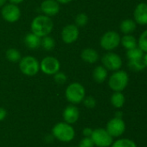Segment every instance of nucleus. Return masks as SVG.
<instances>
[{"label":"nucleus","mask_w":147,"mask_h":147,"mask_svg":"<svg viewBox=\"0 0 147 147\" xmlns=\"http://www.w3.org/2000/svg\"><path fill=\"white\" fill-rule=\"evenodd\" d=\"M31 31L33 34L42 38L49 35L54 28V23L49 16L45 15H40L36 16L31 22Z\"/></svg>","instance_id":"nucleus-1"},{"label":"nucleus","mask_w":147,"mask_h":147,"mask_svg":"<svg viewBox=\"0 0 147 147\" xmlns=\"http://www.w3.org/2000/svg\"><path fill=\"white\" fill-rule=\"evenodd\" d=\"M52 135L54 138L62 142H70L75 139V132L74 127L67 122H59L52 128Z\"/></svg>","instance_id":"nucleus-2"},{"label":"nucleus","mask_w":147,"mask_h":147,"mask_svg":"<svg viewBox=\"0 0 147 147\" xmlns=\"http://www.w3.org/2000/svg\"><path fill=\"white\" fill-rule=\"evenodd\" d=\"M65 96L71 104H79L82 102L86 96L85 88L80 83H72L66 88Z\"/></svg>","instance_id":"nucleus-3"},{"label":"nucleus","mask_w":147,"mask_h":147,"mask_svg":"<svg viewBox=\"0 0 147 147\" xmlns=\"http://www.w3.org/2000/svg\"><path fill=\"white\" fill-rule=\"evenodd\" d=\"M129 76L126 71L122 70H118L113 71L108 79V86L112 90L122 92L128 85Z\"/></svg>","instance_id":"nucleus-4"},{"label":"nucleus","mask_w":147,"mask_h":147,"mask_svg":"<svg viewBox=\"0 0 147 147\" xmlns=\"http://www.w3.org/2000/svg\"><path fill=\"white\" fill-rule=\"evenodd\" d=\"M19 69L23 74L33 77L40 71V63L33 56H24L19 61Z\"/></svg>","instance_id":"nucleus-5"},{"label":"nucleus","mask_w":147,"mask_h":147,"mask_svg":"<svg viewBox=\"0 0 147 147\" xmlns=\"http://www.w3.org/2000/svg\"><path fill=\"white\" fill-rule=\"evenodd\" d=\"M120 35L116 31H107L101 36L100 45L104 50L112 52L120 46Z\"/></svg>","instance_id":"nucleus-6"},{"label":"nucleus","mask_w":147,"mask_h":147,"mask_svg":"<svg viewBox=\"0 0 147 147\" xmlns=\"http://www.w3.org/2000/svg\"><path fill=\"white\" fill-rule=\"evenodd\" d=\"M95 146L109 147L113 142V138L107 133L105 128H96L93 130L90 136Z\"/></svg>","instance_id":"nucleus-7"},{"label":"nucleus","mask_w":147,"mask_h":147,"mask_svg":"<svg viewBox=\"0 0 147 147\" xmlns=\"http://www.w3.org/2000/svg\"><path fill=\"white\" fill-rule=\"evenodd\" d=\"M101 62L103 66L107 71H116L118 70H120L123 64L120 56L113 52H108L105 53L101 58Z\"/></svg>","instance_id":"nucleus-8"},{"label":"nucleus","mask_w":147,"mask_h":147,"mask_svg":"<svg viewBox=\"0 0 147 147\" xmlns=\"http://www.w3.org/2000/svg\"><path fill=\"white\" fill-rule=\"evenodd\" d=\"M106 130L113 138H119L126 131V123L122 118L113 117L107 122Z\"/></svg>","instance_id":"nucleus-9"},{"label":"nucleus","mask_w":147,"mask_h":147,"mask_svg":"<svg viewBox=\"0 0 147 147\" xmlns=\"http://www.w3.org/2000/svg\"><path fill=\"white\" fill-rule=\"evenodd\" d=\"M2 17L4 21L13 23L17 22L21 17V10L20 8L16 4L13 3H7L2 7L1 10Z\"/></svg>","instance_id":"nucleus-10"},{"label":"nucleus","mask_w":147,"mask_h":147,"mask_svg":"<svg viewBox=\"0 0 147 147\" xmlns=\"http://www.w3.org/2000/svg\"><path fill=\"white\" fill-rule=\"evenodd\" d=\"M60 68L61 64L55 57H45L40 62V70L46 75H55L60 71Z\"/></svg>","instance_id":"nucleus-11"},{"label":"nucleus","mask_w":147,"mask_h":147,"mask_svg":"<svg viewBox=\"0 0 147 147\" xmlns=\"http://www.w3.org/2000/svg\"><path fill=\"white\" fill-rule=\"evenodd\" d=\"M79 28L75 24H68L62 28V39L66 44L75 43L79 38Z\"/></svg>","instance_id":"nucleus-12"},{"label":"nucleus","mask_w":147,"mask_h":147,"mask_svg":"<svg viewBox=\"0 0 147 147\" xmlns=\"http://www.w3.org/2000/svg\"><path fill=\"white\" fill-rule=\"evenodd\" d=\"M62 117L65 122L72 125L75 124V122H77V121L79 120L80 117V111L79 109L74 105V104H70L68 106H67L62 113Z\"/></svg>","instance_id":"nucleus-13"},{"label":"nucleus","mask_w":147,"mask_h":147,"mask_svg":"<svg viewBox=\"0 0 147 147\" xmlns=\"http://www.w3.org/2000/svg\"><path fill=\"white\" fill-rule=\"evenodd\" d=\"M133 20L137 24L147 25V3H139L133 11Z\"/></svg>","instance_id":"nucleus-14"},{"label":"nucleus","mask_w":147,"mask_h":147,"mask_svg":"<svg viewBox=\"0 0 147 147\" xmlns=\"http://www.w3.org/2000/svg\"><path fill=\"white\" fill-rule=\"evenodd\" d=\"M41 10L47 16H53L59 13L60 4L55 0H44L41 3Z\"/></svg>","instance_id":"nucleus-15"},{"label":"nucleus","mask_w":147,"mask_h":147,"mask_svg":"<svg viewBox=\"0 0 147 147\" xmlns=\"http://www.w3.org/2000/svg\"><path fill=\"white\" fill-rule=\"evenodd\" d=\"M81 58L83 61H85L88 64H94L99 59V53L94 48L87 47L81 51Z\"/></svg>","instance_id":"nucleus-16"},{"label":"nucleus","mask_w":147,"mask_h":147,"mask_svg":"<svg viewBox=\"0 0 147 147\" xmlns=\"http://www.w3.org/2000/svg\"><path fill=\"white\" fill-rule=\"evenodd\" d=\"M41 40L42 38L33 34L32 32L27 34L24 37V44L30 50H35L41 47Z\"/></svg>","instance_id":"nucleus-17"},{"label":"nucleus","mask_w":147,"mask_h":147,"mask_svg":"<svg viewBox=\"0 0 147 147\" xmlns=\"http://www.w3.org/2000/svg\"><path fill=\"white\" fill-rule=\"evenodd\" d=\"M108 71L103 65L96 66L93 71V78L98 84H102L107 78Z\"/></svg>","instance_id":"nucleus-18"},{"label":"nucleus","mask_w":147,"mask_h":147,"mask_svg":"<svg viewBox=\"0 0 147 147\" xmlns=\"http://www.w3.org/2000/svg\"><path fill=\"white\" fill-rule=\"evenodd\" d=\"M120 28L124 34H132L137 28V23L133 19H125L120 22Z\"/></svg>","instance_id":"nucleus-19"},{"label":"nucleus","mask_w":147,"mask_h":147,"mask_svg":"<svg viewBox=\"0 0 147 147\" xmlns=\"http://www.w3.org/2000/svg\"><path fill=\"white\" fill-rule=\"evenodd\" d=\"M120 44L126 50L138 47V40L133 34H124L120 39Z\"/></svg>","instance_id":"nucleus-20"},{"label":"nucleus","mask_w":147,"mask_h":147,"mask_svg":"<svg viewBox=\"0 0 147 147\" xmlns=\"http://www.w3.org/2000/svg\"><path fill=\"white\" fill-rule=\"evenodd\" d=\"M111 103L115 109H121L125 102H126V97L124 94L120 91H115L111 96Z\"/></svg>","instance_id":"nucleus-21"},{"label":"nucleus","mask_w":147,"mask_h":147,"mask_svg":"<svg viewBox=\"0 0 147 147\" xmlns=\"http://www.w3.org/2000/svg\"><path fill=\"white\" fill-rule=\"evenodd\" d=\"M129 69L133 71H141L146 68L145 63L143 59H132V60H128V64H127Z\"/></svg>","instance_id":"nucleus-22"},{"label":"nucleus","mask_w":147,"mask_h":147,"mask_svg":"<svg viewBox=\"0 0 147 147\" xmlns=\"http://www.w3.org/2000/svg\"><path fill=\"white\" fill-rule=\"evenodd\" d=\"M144 54H145V53L139 47L129 49V50H126V58H127L128 60L143 59Z\"/></svg>","instance_id":"nucleus-23"},{"label":"nucleus","mask_w":147,"mask_h":147,"mask_svg":"<svg viewBox=\"0 0 147 147\" xmlns=\"http://www.w3.org/2000/svg\"><path fill=\"white\" fill-rule=\"evenodd\" d=\"M5 57L6 59L12 62V63H16V62H19L20 59H22L21 53L20 52L16 49V48H10L6 51L5 53Z\"/></svg>","instance_id":"nucleus-24"},{"label":"nucleus","mask_w":147,"mask_h":147,"mask_svg":"<svg viewBox=\"0 0 147 147\" xmlns=\"http://www.w3.org/2000/svg\"><path fill=\"white\" fill-rule=\"evenodd\" d=\"M41 47L46 51H52L55 47V40L49 35L44 36L42 38Z\"/></svg>","instance_id":"nucleus-25"},{"label":"nucleus","mask_w":147,"mask_h":147,"mask_svg":"<svg viewBox=\"0 0 147 147\" xmlns=\"http://www.w3.org/2000/svg\"><path fill=\"white\" fill-rule=\"evenodd\" d=\"M111 147H138L136 143L130 139H119L116 141L113 142Z\"/></svg>","instance_id":"nucleus-26"},{"label":"nucleus","mask_w":147,"mask_h":147,"mask_svg":"<svg viewBox=\"0 0 147 147\" xmlns=\"http://www.w3.org/2000/svg\"><path fill=\"white\" fill-rule=\"evenodd\" d=\"M138 47L146 53H147V29L143 31L138 39Z\"/></svg>","instance_id":"nucleus-27"},{"label":"nucleus","mask_w":147,"mask_h":147,"mask_svg":"<svg viewBox=\"0 0 147 147\" xmlns=\"http://www.w3.org/2000/svg\"><path fill=\"white\" fill-rule=\"evenodd\" d=\"M75 22L77 27H84L88 22V16L85 13H80L75 16Z\"/></svg>","instance_id":"nucleus-28"},{"label":"nucleus","mask_w":147,"mask_h":147,"mask_svg":"<svg viewBox=\"0 0 147 147\" xmlns=\"http://www.w3.org/2000/svg\"><path fill=\"white\" fill-rule=\"evenodd\" d=\"M82 102H83V104L85 105V107L87 109H91L95 108V106H96V100H95V98L94 96H85V98L82 101Z\"/></svg>","instance_id":"nucleus-29"},{"label":"nucleus","mask_w":147,"mask_h":147,"mask_svg":"<svg viewBox=\"0 0 147 147\" xmlns=\"http://www.w3.org/2000/svg\"><path fill=\"white\" fill-rule=\"evenodd\" d=\"M53 76H54V80H55V82L56 84H65V83L67 82L68 78H67L66 74L63 73V72L58 71V72H56V73H55V75H53Z\"/></svg>","instance_id":"nucleus-30"},{"label":"nucleus","mask_w":147,"mask_h":147,"mask_svg":"<svg viewBox=\"0 0 147 147\" xmlns=\"http://www.w3.org/2000/svg\"><path fill=\"white\" fill-rule=\"evenodd\" d=\"M94 144L90 137H84L79 143L78 147H94Z\"/></svg>","instance_id":"nucleus-31"},{"label":"nucleus","mask_w":147,"mask_h":147,"mask_svg":"<svg viewBox=\"0 0 147 147\" xmlns=\"http://www.w3.org/2000/svg\"><path fill=\"white\" fill-rule=\"evenodd\" d=\"M92 133H93V129H91L90 127H86L82 131V134L85 137H90Z\"/></svg>","instance_id":"nucleus-32"},{"label":"nucleus","mask_w":147,"mask_h":147,"mask_svg":"<svg viewBox=\"0 0 147 147\" xmlns=\"http://www.w3.org/2000/svg\"><path fill=\"white\" fill-rule=\"evenodd\" d=\"M7 116V111L3 109L0 107V121H3Z\"/></svg>","instance_id":"nucleus-33"},{"label":"nucleus","mask_w":147,"mask_h":147,"mask_svg":"<svg viewBox=\"0 0 147 147\" xmlns=\"http://www.w3.org/2000/svg\"><path fill=\"white\" fill-rule=\"evenodd\" d=\"M9 1H10V3L16 4V5L23 2V0H9Z\"/></svg>","instance_id":"nucleus-34"},{"label":"nucleus","mask_w":147,"mask_h":147,"mask_svg":"<svg viewBox=\"0 0 147 147\" xmlns=\"http://www.w3.org/2000/svg\"><path fill=\"white\" fill-rule=\"evenodd\" d=\"M55 1H57L59 3H63V4H66V3H70L72 0H55Z\"/></svg>","instance_id":"nucleus-35"},{"label":"nucleus","mask_w":147,"mask_h":147,"mask_svg":"<svg viewBox=\"0 0 147 147\" xmlns=\"http://www.w3.org/2000/svg\"><path fill=\"white\" fill-rule=\"evenodd\" d=\"M122 116H123V113H122V112H120V111H118V112H116V114H115V116H114V117H117V118H122Z\"/></svg>","instance_id":"nucleus-36"},{"label":"nucleus","mask_w":147,"mask_h":147,"mask_svg":"<svg viewBox=\"0 0 147 147\" xmlns=\"http://www.w3.org/2000/svg\"><path fill=\"white\" fill-rule=\"evenodd\" d=\"M143 60H144V63H145L146 68H147V53H146L144 54V57H143Z\"/></svg>","instance_id":"nucleus-37"},{"label":"nucleus","mask_w":147,"mask_h":147,"mask_svg":"<svg viewBox=\"0 0 147 147\" xmlns=\"http://www.w3.org/2000/svg\"><path fill=\"white\" fill-rule=\"evenodd\" d=\"M6 1H7V0H0V7H3V6L5 4Z\"/></svg>","instance_id":"nucleus-38"}]
</instances>
